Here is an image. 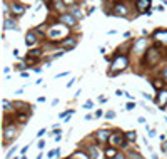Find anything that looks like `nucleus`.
Listing matches in <instances>:
<instances>
[{
  "instance_id": "obj_1",
  "label": "nucleus",
  "mask_w": 167,
  "mask_h": 159,
  "mask_svg": "<svg viewBox=\"0 0 167 159\" xmlns=\"http://www.w3.org/2000/svg\"><path fill=\"white\" fill-rule=\"evenodd\" d=\"M125 67H127V57L125 55H117L115 60H114V64H112V67H111V71H109V74L114 75V74H117V72L124 71Z\"/></svg>"
},
{
  "instance_id": "obj_2",
  "label": "nucleus",
  "mask_w": 167,
  "mask_h": 159,
  "mask_svg": "<svg viewBox=\"0 0 167 159\" xmlns=\"http://www.w3.org/2000/svg\"><path fill=\"white\" fill-rule=\"evenodd\" d=\"M161 60V54H159L157 47H152L147 50V66H156Z\"/></svg>"
},
{
  "instance_id": "obj_3",
  "label": "nucleus",
  "mask_w": 167,
  "mask_h": 159,
  "mask_svg": "<svg viewBox=\"0 0 167 159\" xmlns=\"http://www.w3.org/2000/svg\"><path fill=\"white\" fill-rule=\"evenodd\" d=\"M19 134H17V129L14 127V126H5V132H3V142L5 144H9V142L12 141H15V137H17Z\"/></svg>"
},
{
  "instance_id": "obj_4",
  "label": "nucleus",
  "mask_w": 167,
  "mask_h": 159,
  "mask_svg": "<svg viewBox=\"0 0 167 159\" xmlns=\"http://www.w3.org/2000/svg\"><path fill=\"white\" fill-rule=\"evenodd\" d=\"M132 50L136 52V54H144L145 50H147V39H139L136 44H134V47H132Z\"/></svg>"
},
{
  "instance_id": "obj_5",
  "label": "nucleus",
  "mask_w": 167,
  "mask_h": 159,
  "mask_svg": "<svg viewBox=\"0 0 167 159\" xmlns=\"http://www.w3.org/2000/svg\"><path fill=\"white\" fill-rule=\"evenodd\" d=\"M37 32L35 30H30V32H27V35H25V45L28 47H32V45H35L37 44Z\"/></svg>"
},
{
  "instance_id": "obj_6",
  "label": "nucleus",
  "mask_w": 167,
  "mask_h": 159,
  "mask_svg": "<svg viewBox=\"0 0 167 159\" xmlns=\"http://www.w3.org/2000/svg\"><path fill=\"white\" fill-rule=\"evenodd\" d=\"M111 144L114 146H127V141L124 139V136L122 134H114V136H111Z\"/></svg>"
},
{
  "instance_id": "obj_7",
  "label": "nucleus",
  "mask_w": 167,
  "mask_h": 159,
  "mask_svg": "<svg viewBox=\"0 0 167 159\" xmlns=\"http://www.w3.org/2000/svg\"><path fill=\"white\" fill-rule=\"evenodd\" d=\"M60 22L67 24V25H70V27H74L75 24H77V19L74 17V15H70V14H62V15H60Z\"/></svg>"
},
{
  "instance_id": "obj_8",
  "label": "nucleus",
  "mask_w": 167,
  "mask_h": 159,
  "mask_svg": "<svg viewBox=\"0 0 167 159\" xmlns=\"http://www.w3.org/2000/svg\"><path fill=\"white\" fill-rule=\"evenodd\" d=\"M95 139L99 142H107L111 139V136H109V131H105V129H100V131L95 132Z\"/></svg>"
},
{
  "instance_id": "obj_9",
  "label": "nucleus",
  "mask_w": 167,
  "mask_h": 159,
  "mask_svg": "<svg viewBox=\"0 0 167 159\" xmlns=\"http://www.w3.org/2000/svg\"><path fill=\"white\" fill-rule=\"evenodd\" d=\"M156 102L161 105V109H165L164 105L167 104V91H161L159 92V96H157V99H156Z\"/></svg>"
},
{
  "instance_id": "obj_10",
  "label": "nucleus",
  "mask_w": 167,
  "mask_h": 159,
  "mask_svg": "<svg viewBox=\"0 0 167 159\" xmlns=\"http://www.w3.org/2000/svg\"><path fill=\"white\" fill-rule=\"evenodd\" d=\"M150 5V0H137L136 2V7H137V10L139 12H142V14H145V9H147V7Z\"/></svg>"
},
{
  "instance_id": "obj_11",
  "label": "nucleus",
  "mask_w": 167,
  "mask_h": 159,
  "mask_svg": "<svg viewBox=\"0 0 167 159\" xmlns=\"http://www.w3.org/2000/svg\"><path fill=\"white\" fill-rule=\"evenodd\" d=\"M75 45H77V40H75V39H72V37H70V39H65L64 42H62V47H64V49H67V50L74 49Z\"/></svg>"
},
{
  "instance_id": "obj_12",
  "label": "nucleus",
  "mask_w": 167,
  "mask_h": 159,
  "mask_svg": "<svg viewBox=\"0 0 167 159\" xmlns=\"http://www.w3.org/2000/svg\"><path fill=\"white\" fill-rule=\"evenodd\" d=\"M12 12H15V15H22L23 12H25V7H23L22 3L14 2V3H12Z\"/></svg>"
},
{
  "instance_id": "obj_13",
  "label": "nucleus",
  "mask_w": 167,
  "mask_h": 159,
  "mask_svg": "<svg viewBox=\"0 0 167 159\" xmlns=\"http://www.w3.org/2000/svg\"><path fill=\"white\" fill-rule=\"evenodd\" d=\"M87 153H89V159H97L99 157V151H97L95 146H89Z\"/></svg>"
},
{
  "instance_id": "obj_14",
  "label": "nucleus",
  "mask_w": 167,
  "mask_h": 159,
  "mask_svg": "<svg viewBox=\"0 0 167 159\" xmlns=\"http://www.w3.org/2000/svg\"><path fill=\"white\" fill-rule=\"evenodd\" d=\"M114 14L115 15H122V17H125V14H127V9H125L124 5H120V3H117L115 9H114Z\"/></svg>"
},
{
  "instance_id": "obj_15",
  "label": "nucleus",
  "mask_w": 167,
  "mask_h": 159,
  "mask_svg": "<svg viewBox=\"0 0 167 159\" xmlns=\"http://www.w3.org/2000/svg\"><path fill=\"white\" fill-rule=\"evenodd\" d=\"M154 37H156V39H164L162 42L167 44V30H157L156 34H154Z\"/></svg>"
},
{
  "instance_id": "obj_16",
  "label": "nucleus",
  "mask_w": 167,
  "mask_h": 159,
  "mask_svg": "<svg viewBox=\"0 0 167 159\" xmlns=\"http://www.w3.org/2000/svg\"><path fill=\"white\" fill-rule=\"evenodd\" d=\"M5 30H17V25H15V22H12L10 19L5 20Z\"/></svg>"
},
{
  "instance_id": "obj_17",
  "label": "nucleus",
  "mask_w": 167,
  "mask_h": 159,
  "mask_svg": "<svg viewBox=\"0 0 167 159\" xmlns=\"http://www.w3.org/2000/svg\"><path fill=\"white\" fill-rule=\"evenodd\" d=\"M115 156H117V149L111 148V149H107V151H105V157L112 159V157H115Z\"/></svg>"
},
{
  "instance_id": "obj_18",
  "label": "nucleus",
  "mask_w": 167,
  "mask_h": 159,
  "mask_svg": "<svg viewBox=\"0 0 167 159\" xmlns=\"http://www.w3.org/2000/svg\"><path fill=\"white\" fill-rule=\"evenodd\" d=\"M125 139H127V141H136V139H137V132H136V131L127 132V134H125Z\"/></svg>"
},
{
  "instance_id": "obj_19",
  "label": "nucleus",
  "mask_w": 167,
  "mask_h": 159,
  "mask_svg": "<svg viewBox=\"0 0 167 159\" xmlns=\"http://www.w3.org/2000/svg\"><path fill=\"white\" fill-rule=\"evenodd\" d=\"M129 157L130 159H144L139 153H134V151H129Z\"/></svg>"
},
{
  "instance_id": "obj_20",
  "label": "nucleus",
  "mask_w": 167,
  "mask_h": 159,
  "mask_svg": "<svg viewBox=\"0 0 167 159\" xmlns=\"http://www.w3.org/2000/svg\"><path fill=\"white\" fill-rule=\"evenodd\" d=\"M152 84H154V87H156V89H162V87H164V82H162V80H157V79L154 80Z\"/></svg>"
},
{
  "instance_id": "obj_21",
  "label": "nucleus",
  "mask_w": 167,
  "mask_h": 159,
  "mask_svg": "<svg viewBox=\"0 0 167 159\" xmlns=\"http://www.w3.org/2000/svg\"><path fill=\"white\" fill-rule=\"evenodd\" d=\"M19 121L22 122V124H25V122H27V116H25V114H20V116H19Z\"/></svg>"
},
{
  "instance_id": "obj_22",
  "label": "nucleus",
  "mask_w": 167,
  "mask_h": 159,
  "mask_svg": "<svg viewBox=\"0 0 167 159\" xmlns=\"http://www.w3.org/2000/svg\"><path fill=\"white\" fill-rule=\"evenodd\" d=\"M72 12H74V17H75V19H77V17H82V12H80L79 9H74Z\"/></svg>"
},
{
  "instance_id": "obj_23",
  "label": "nucleus",
  "mask_w": 167,
  "mask_h": 159,
  "mask_svg": "<svg viewBox=\"0 0 167 159\" xmlns=\"http://www.w3.org/2000/svg\"><path fill=\"white\" fill-rule=\"evenodd\" d=\"M3 105H5V107H3V109H5V111H10V109H12V107H10V102H9V101H7V99L3 101Z\"/></svg>"
},
{
  "instance_id": "obj_24",
  "label": "nucleus",
  "mask_w": 167,
  "mask_h": 159,
  "mask_svg": "<svg viewBox=\"0 0 167 159\" xmlns=\"http://www.w3.org/2000/svg\"><path fill=\"white\" fill-rule=\"evenodd\" d=\"M114 117H115V112H114V111H109V112H107V119H114Z\"/></svg>"
},
{
  "instance_id": "obj_25",
  "label": "nucleus",
  "mask_w": 167,
  "mask_h": 159,
  "mask_svg": "<svg viewBox=\"0 0 167 159\" xmlns=\"http://www.w3.org/2000/svg\"><path fill=\"white\" fill-rule=\"evenodd\" d=\"M85 109H92V101H87V102H85V105H84Z\"/></svg>"
},
{
  "instance_id": "obj_26",
  "label": "nucleus",
  "mask_w": 167,
  "mask_h": 159,
  "mask_svg": "<svg viewBox=\"0 0 167 159\" xmlns=\"http://www.w3.org/2000/svg\"><path fill=\"white\" fill-rule=\"evenodd\" d=\"M162 77H164V80L167 82V67L164 69V71H162Z\"/></svg>"
},
{
  "instance_id": "obj_27",
  "label": "nucleus",
  "mask_w": 167,
  "mask_h": 159,
  "mask_svg": "<svg viewBox=\"0 0 167 159\" xmlns=\"http://www.w3.org/2000/svg\"><path fill=\"white\" fill-rule=\"evenodd\" d=\"M134 105H136V102H130V104H127V111H132V109H134Z\"/></svg>"
},
{
  "instance_id": "obj_28",
  "label": "nucleus",
  "mask_w": 167,
  "mask_h": 159,
  "mask_svg": "<svg viewBox=\"0 0 167 159\" xmlns=\"http://www.w3.org/2000/svg\"><path fill=\"white\" fill-rule=\"evenodd\" d=\"M112 159H125V156H124V154H117V156L112 157Z\"/></svg>"
},
{
  "instance_id": "obj_29",
  "label": "nucleus",
  "mask_w": 167,
  "mask_h": 159,
  "mask_svg": "<svg viewBox=\"0 0 167 159\" xmlns=\"http://www.w3.org/2000/svg\"><path fill=\"white\" fill-rule=\"evenodd\" d=\"M45 146V141H39V149H42Z\"/></svg>"
},
{
  "instance_id": "obj_30",
  "label": "nucleus",
  "mask_w": 167,
  "mask_h": 159,
  "mask_svg": "<svg viewBox=\"0 0 167 159\" xmlns=\"http://www.w3.org/2000/svg\"><path fill=\"white\" fill-rule=\"evenodd\" d=\"M14 153H15V146H14V149H10V151H9V154H7V157H10V156H12V154H14Z\"/></svg>"
},
{
  "instance_id": "obj_31",
  "label": "nucleus",
  "mask_w": 167,
  "mask_h": 159,
  "mask_svg": "<svg viewBox=\"0 0 167 159\" xmlns=\"http://www.w3.org/2000/svg\"><path fill=\"white\" fill-rule=\"evenodd\" d=\"M42 134H45V129H40V131L37 132V136L40 137V136H42Z\"/></svg>"
},
{
  "instance_id": "obj_32",
  "label": "nucleus",
  "mask_w": 167,
  "mask_h": 159,
  "mask_svg": "<svg viewBox=\"0 0 167 159\" xmlns=\"http://www.w3.org/2000/svg\"><path fill=\"white\" fill-rule=\"evenodd\" d=\"M162 151H164V153H167V142H164V144H162Z\"/></svg>"
},
{
  "instance_id": "obj_33",
  "label": "nucleus",
  "mask_w": 167,
  "mask_h": 159,
  "mask_svg": "<svg viewBox=\"0 0 167 159\" xmlns=\"http://www.w3.org/2000/svg\"><path fill=\"white\" fill-rule=\"evenodd\" d=\"M64 2H65V3H67V2H69V3H72V2H74V0H64Z\"/></svg>"
},
{
  "instance_id": "obj_34",
  "label": "nucleus",
  "mask_w": 167,
  "mask_h": 159,
  "mask_svg": "<svg viewBox=\"0 0 167 159\" xmlns=\"http://www.w3.org/2000/svg\"><path fill=\"white\" fill-rule=\"evenodd\" d=\"M37 159H42V154H39V156H37Z\"/></svg>"
},
{
  "instance_id": "obj_35",
  "label": "nucleus",
  "mask_w": 167,
  "mask_h": 159,
  "mask_svg": "<svg viewBox=\"0 0 167 159\" xmlns=\"http://www.w3.org/2000/svg\"><path fill=\"white\" fill-rule=\"evenodd\" d=\"M44 2H48V0H44Z\"/></svg>"
},
{
  "instance_id": "obj_36",
  "label": "nucleus",
  "mask_w": 167,
  "mask_h": 159,
  "mask_svg": "<svg viewBox=\"0 0 167 159\" xmlns=\"http://www.w3.org/2000/svg\"><path fill=\"white\" fill-rule=\"evenodd\" d=\"M14 159H17V157H14Z\"/></svg>"
}]
</instances>
